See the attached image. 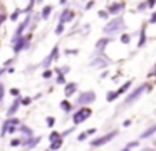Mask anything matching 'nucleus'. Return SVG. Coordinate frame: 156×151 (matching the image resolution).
Listing matches in <instances>:
<instances>
[{"label": "nucleus", "instance_id": "obj_1", "mask_svg": "<svg viewBox=\"0 0 156 151\" xmlns=\"http://www.w3.org/2000/svg\"><path fill=\"white\" fill-rule=\"evenodd\" d=\"M102 32H104V35H109V37H116V35H121L122 32H126L124 17L122 15L111 17V19L106 22V25L102 27Z\"/></svg>", "mask_w": 156, "mask_h": 151}, {"label": "nucleus", "instance_id": "obj_2", "mask_svg": "<svg viewBox=\"0 0 156 151\" xmlns=\"http://www.w3.org/2000/svg\"><path fill=\"white\" fill-rule=\"evenodd\" d=\"M109 64H111V60L104 52H96L94 57L91 59V62H89V67H92V69H106V67H109Z\"/></svg>", "mask_w": 156, "mask_h": 151}, {"label": "nucleus", "instance_id": "obj_3", "mask_svg": "<svg viewBox=\"0 0 156 151\" xmlns=\"http://www.w3.org/2000/svg\"><path fill=\"white\" fill-rule=\"evenodd\" d=\"M146 89H148V84H146V82H143V84H139L138 87H134V89H133L131 92H129L128 96L124 97V104H122L121 107H124V106H129V104H133L136 99H139V97H141L143 94L146 92Z\"/></svg>", "mask_w": 156, "mask_h": 151}, {"label": "nucleus", "instance_id": "obj_4", "mask_svg": "<svg viewBox=\"0 0 156 151\" xmlns=\"http://www.w3.org/2000/svg\"><path fill=\"white\" fill-rule=\"evenodd\" d=\"M92 114V109L87 106H81L77 111H76L74 114H72V123H74V126H77V124L84 123L86 119H89Z\"/></svg>", "mask_w": 156, "mask_h": 151}, {"label": "nucleus", "instance_id": "obj_5", "mask_svg": "<svg viewBox=\"0 0 156 151\" xmlns=\"http://www.w3.org/2000/svg\"><path fill=\"white\" fill-rule=\"evenodd\" d=\"M108 12L111 13V17H116V15H122L126 10V2L124 0H112V2L108 3Z\"/></svg>", "mask_w": 156, "mask_h": 151}, {"label": "nucleus", "instance_id": "obj_6", "mask_svg": "<svg viewBox=\"0 0 156 151\" xmlns=\"http://www.w3.org/2000/svg\"><path fill=\"white\" fill-rule=\"evenodd\" d=\"M119 134V131L118 129H112L111 133H106L104 136H99V138H96V139H92L91 141V148H99V146H104V144H108L109 141H112L116 136Z\"/></svg>", "mask_w": 156, "mask_h": 151}, {"label": "nucleus", "instance_id": "obj_7", "mask_svg": "<svg viewBox=\"0 0 156 151\" xmlns=\"http://www.w3.org/2000/svg\"><path fill=\"white\" fill-rule=\"evenodd\" d=\"M94 101H96V92L94 91H86V92L79 94L76 102H77L79 106H89V104H92Z\"/></svg>", "mask_w": 156, "mask_h": 151}, {"label": "nucleus", "instance_id": "obj_8", "mask_svg": "<svg viewBox=\"0 0 156 151\" xmlns=\"http://www.w3.org/2000/svg\"><path fill=\"white\" fill-rule=\"evenodd\" d=\"M148 40H149V37H148V22H144L138 30V44H136V47H138V49H143Z\"/></svg>", "mask_w": 156, "mask_h": 151}, {"label": "nucleus", "instance_id": "obj_9", "mask_svg": "<svg viewBox=\"0 0 156 151\" xmlns=\"http://www.w3.org/2000/svg\"><path fill=\"white\" fill-rule=\"evenodd\" d=\"M29 44H30V37H29V35H22V37H19L17 40H14V42H12V47H14V52H15V54H19L20 50L27 49V47H29Z\"/></svg>", "mask_w": 156, "mask_h": 151}, {"label": "nucleus", "instance_id": "obj_10", "mask_svg": "<svg viewBox=\"0 0 156 151\" xmlns=\"http://www.w3.org/2000/svg\"><path fill=\"white\" fill-rule=\"evenodd\" d=\"M30 20H32V15H30V13H27V17H25V20H24V22H20V23H19L17 30H15L14 37H12V42H14V40H17L19 37H22V35H24V32L27 30V27L30 25Z\"/></svg>", "mask_w": 156, "mask_h": 151}, {"label": "nucleus", "instance_id": "obj_11", "mask_svg": "<svg viewBox=\"0 0 156 151\" xmlns=\"http://www.w3.org/2000/svg\"><path fill=\"white\" fill-rule=\"evenodd\" d=\"M57 57H59V45H54V47H52V50H51V54H49L44 60H42L41 66L44 67V69H49V67H51V64L54 62V60H57Z\"/></svg>", "mask_w": 156, "mask_h": 151}, {"label": "nucleus", "instance_id": "obj_12", "mask_svg": "<svg viewBox=\"0 0 156 151\" xmlns=\"http://www.w3.org/2000/svg\"><path fill=\"white\" fill-rule=\"evenodd\" d=\"M74 19H76V12L71 7L64 9L61 12V15H59V22H62V23H71V22H74Z\"/></svg>", "mask_w": 156, "mask_h": 151}, {"label": "nucleus", "instance_id": "obj_13", "mask_svg": "<svg viewBox=\"0 0 156 151\" xmlns=\"http://www.w3.org/2000/svg\"><path fill=\"white\" fill-rule=\"evenodd\" d=\"M112 40H114V37H109V35H104L102 39H99L98 42H96V52H104L106 47H108Z\"/></svg>", "mask_w": 156, "mask_h": 151}, {"label": "nucleus", "instance_id": "obj_14", "mask_svg": "<svg viewBox=\"0 0 156 151\" xmlns=\"http://www.w3.org/2000/svg\"><path fill=\"white\" fill-rule=\"evenodd\" d=\"M77 92V82H67L64 86V96L66 97H71Z\"/></svg>", "mask_w": 156, "mask_h": 151}, {"label": "nucleus", "instance_id": "obj_15", "mask_svg": "<svg viewBox=\"0 0 156 151\" xmlns=\"http://www.w3.org/2000/svg\"><path fill=\"white\" fill-rule=\"evenodd\" d=\"M39 143H41V138H39V136H32V138H29V139L22 141V144H24L25 149H32V148L37 146Z\"/></svg>", "mask_w": 156, "mask_h": 151}, {"label": "nucleus", "instance_id": "obj_16", "mask_svg": "<svg viewBox=\"0 0 156 151\" xmlns=\"http://www.w3.org/2000/svg\"><path fill=\"white\" fill-rule=\"evenodd\" d=\"M154 134H156V123H154V124H151V126H149L148 129L143 131V134L139 136V139H148V138L154 136Z\"/></svg>", "mask_w": 156, "mask_h": 151}, {"label": "nucleus", "instance_id": "obj_17", "mask_svg": "<svg viewBox=\"0 0 156 151\" xmlns=\"http://www.w3.org/2000/svg\"><path fill=\"white\" fill-rule=\"evenodd\" d=\"M20 104H22V101H20V99H15V102L12 104L10 107H9V111H7V116H9V117H10V116H14V114L19 111V106H20Z\"/></svg>", "mask_w": 156, "mask_h": 151}, {"label": "nucleus", "instance_id": "obj_18", "mask_svg": "<svg viewBox=\"0 0 156 151\" xmlns=\"http://www.w3.org/2000/svg\"><path fill=\"white\" fill-rule=\"evenodd\" d=\"M52 10H54V7H52V5H45L44 9L41 10V17H42V19H44V20H47L49 17H51Z\"/></svg>", "mask_w": 156, "mask_h": 151}, {"label": "nucleus", "instance_id": "obj_19", "mask_svg": "<svg viewBox=\"0 0 156 151\" xmlns=\"http://www.w3.org/2000/svg\"><path fill=\"white\" fill-rule=\"evenodd\" d=\"M96 131H98L96 128H91V129H87V131H84V133H81V134L77 136V141H84V139H87V138H89V136H92V134H94Z\"/></svg>", "mask_w": 156, "mask_h": 151}, {"label": "nucleus", "instance_id": "obj_20", "mask_svg": "<svg viewBox=\"0 0 156 151\" xmlns=\"http://www.w3.org/2000/svg\"><path fill=\"white\" fill-rule=\"evenodd\" d=\"M131 40H133V35H131V34H128V32H122L121 35H119V42L124 44V45L131 44Z\"/></svg>", "mask_w": 156, "mask_h": 151}, {"label": "nucleus", "instance_id": "obj_21", "mask_svg": "<svg viewBox=\"0 0 156 151\" xmlns=\"http://www.w3.org/2000/svg\"><path fill=\"white\" fill-rule=\"evenodd\" d=\"M131 86H133V81H126V82L118 89V94H119V96H121V94H126V92L129 91V87H131Z\"/></svg>", "mask_w": 156, "mask_h": 151}, {"label": "nucleus", "instance_id": "obj_22", "mask_svg": "<svg viewBox=\"0 0 156 151\" xmlns=\"http://www.w3.org/2000/svg\"><path fill=\"white\" fill-rule=\"evenodd\" d=\"M61 109L64 111V113H71V111H72V104H71V101H67V99L61 101Z\"/></svg>", "mask_w": 156, "mask_h": 151}, {"label": "nucleus", "instance_id": "obj_23", "mask_svg": "<svg viewBox=\"0 0 156 151\" xmlns=\"http://www.w3.org/2000/svg\"><path fill=\"white\" fill-rule=\"evenodd\" d=\"M146 10H149V9H148V3H146V0H143V2H139L138 5H136L134 12H138V13H143V12H146Z\"/></svg>", "mask_w": 156, "mask_h": 151}, {"label": "nucleus", "instance_id": "obj_24", "mask_svg": "<svg viewBox=\"0 0 156 151\" xmlns=\"http://www.w3.org/2000/svg\"><path fill=\"white\" fill-rule=\"evenodd\" d=\"M118 97H119L118 91H109V92L106 94V101H108V102H112V101H116Z\"/></svg>", "mask_w": 156, "mask_h": 151}, {"label": "nucleus", "instance_id": "obj_25", "mask_svg": "<svg viewBox=\"0 0 156 151\" xmlns=\"http://www.w3.org/2000/svg\"><path fill=\"white\" fill-rule=\"evenodd\" d=\"M98 17H99V19H102V20H106V22H108V20L111 19V13L108 12V9H102V10H99V12H98Z\"/></svg>", "mask_w": 156, "mask_h": 151}, {"label": "nucleus", "instance_id": "obj_26", "mask_svg": "<svg viewBox=\"0 0 156 151\" xmlns=\"http://www.w3.org/2000/svg\"><path fill=\"white\" fill-rule=\"evenodd\" d=\"M61 146H62V136L59 138V139L52 141V143H51V148H49V149H51V151H57Z\"/></svg>", "mask_w": 156, "mask_h": 151}, {"label": "nucleus", "instance_id": "obj_27", "mask_svg": "<svg viewBox=\"0 0 156 151\" xmlns=\"http://www.w3.org/2000/svg\"><path fill=\"white\" fill-rule=\"evenodd\" d=\"M66 23H62V22H59L57 25H55V29H54V32H55V35H62L64 34V30H66Z\"/></svg>", "mask_w": 156, "mask_h": 151}, {"label": "nucleus", "instance_id": "obj_28", "mask_svg": "<svg viewBox=\"0 0 156 151\" xmlns=\"http://www.w3.org/2000/svg\"><path fill=\"white\" fill-rule=\"evenodd\" d=\"M124 148H128V149H134V148H139V139H134V141H129V143L126 144Z\"/></svg>", "mask_w": 156, "mask_h": 151}, {"label": "nucleus", "instance_id": "obj_29", "mask_svg": "<svg viewBox=\"0 0 156 151\" xmlns=\"http://www.w3.org/2000/svg\"><path fill=\"white\" fill-rule=\"evenodd\" d=\"M69 70H71V67H69V66H62V67H57V69H55V72H57V74H64V76H66Z\"/></svg>", "mask_w": 156, "mask_h": 151}, {"label": "nucleus", "instance_id": "obj_30", "mask_svg": "<svg viewBox=\"0 0 156 151\" xmlns=\"http://www.w3.org/2000/svg\"><path fill=\"white\" fill-rule=\"evenodd\" d=\"M55 82H57V84H64V86H66V84H67V82H66V76H64V74H57Z\"/></svg>", "mask_w": 156, "mask_h": 151}, {"label": "nucleus", "instance_id": "obj_31", "mask_svg": "<svg viewBox=\"0 0 156 151\" xmlns=\"http://www.w3.org/2000/svg\"><path fill=\"white\" fill-rule=\"evenodd\" d=\"M91 32V23H84L81 29V34H84V35H87V34Z\"/></svg>", "mask_w": 156, "mask_h": 151}, {"label": "nucleus", "instance_id": "obj_32", "mask_svg": "<svg viewBox=\"0 0 156 151\" xmlns=\"http://www.w3.org/2000/svg\"><path fill=\"white\" fill-rule=\"evenodd\" d=\"M59 138H61V133H57V131H52L51 133V136H49V141H55V139H59Z\"/></svg>", "mask_w": 156, "mask_h": 151}, {"label": "nucleus", "instance_id": "obj_33", "mask_svg": "<svg viewBox=\"0 0 156 151\" xmlns=\"http://www.w3.org/2000/svg\"><path fill=\"white\" fill-rule=\"evenodd\" d=\"M64 54L66 56H76V54H79V49H66Z\"/></svg>", "mask_w": 156, "mask_h": 151}, {"label": "nucleus", "instance_id": "obj_34", "mask_svg": "<svg viewBox=\"0 0 156 151\" xmlns=\"http://www.w3.org/2000/svg\"><path fill=\"white\" fill-rule=\"evenodd\" d=\"M96 2H98V0H89V2H87V3H86V5H84V10H91L92 7L96 5Z\"/></svg>", "mask_w": 156, "mask_h": 151}, {"label": "nucleus", "instance_id": "obj_35", "mask_svg": "<svg viewBox=\"0 0 156 151\" xmlns=\"http://www.w3.org/2000/svg\"><path fill=\"white\" fill-rule=\"evenodd\" d=\"M20 13H22V10H20V9H17V10H15V12L10 15V20H17L19 17H20Z\"/></svg>", "mask_w": 156, "mask_h": 151}, {"label": "nucleus", "instance_id": "obj_36", "mask_svg": "<svg viewBox=\"0 0 156 151\" xmlns=\"http://www.w3.org/2000/svg\"><path fill=\"white\" fill-rule=\"evenodd\" d=\"M45 123H47V126H49V128H52V126H54V124H55V117L49 116L47 119H45Z\"/></svg>", "mask_w": 156, "mask_h": 151}, {"label": "nucleus", "instance_id": "obj_37", "mask_svg": "<svg viewBox=\"0 0 156 151\" xmlns=\"http://www.w3.org/2000/svg\"><path fill=\"white\" fill-rule=\"evenodd\" d=\"M148 23H156V10L151 12V15H149V19H148Z\"/></svg>", "mask_w": 156, "mask_h": 151}, {"label": "nucleus", "instance_id": "obj_38", "mask_svg": "<svg viewBox=\"0 0 156 151\" xmlns=\"http://www.w3.org/2000/svg\"><path fill=\"white\" fill-rule=\"evenodd\" d=\"M42 77H44V79H51V77H52V70L51 69H45L44 74H42Z\"/></svg>", "mask_w": 156, "mask_h": 151}, {"label": "nucleus", "instance_id": "obj_39", "mask_svg": "<svg viewBox=\"0 0 156 151\" xmlns=\"http://www.w3.org/2000/svg\"><path fill=\"white\" fill-rule=\"evenodd\" d=\"M146 3H148V9H149V10L156 7V0H146Z\"/></svg>", "mask_w": 156, "mask_h": 151}, {"label": "nucleus", "instance_id": "obj_40", "mask_svg": "<svg viewBox=\"0 0 156 151\" xmlns=\"http://www.w3.org/2000/svg\"><path fill=\"white\" fill-rule=\"evenodd\" d=\"M148 77H156V64H154V67L148 72Z\"/></svg>", "mask_w": 156, "mask_h": 151}, {"label": "nucleus", "instance_id": "obj_41", "mask_svg": "<svg viewBox=\"0 0 156 151\" xmlns=\"http://www.w3.org/2000/svg\"><path fill=\"white\" fill-rule=\"evenodd\" d=\"M72 131H74V128H71V129H66L64 133H61V136H62V138H66V136H69V134H71Z\"/></svg>", "mask_w": 156, "mask_h": 151}, {"label": "nucleus", "instance_id": "obj_42", "mask_svg": "<svg viewBox=\"0 0 156 151\" xmlns=\"http://www.w3.org/2000/svg\"><path fill=\"white\" fill-rule=\"evenodd\" d=\"M87 2H89V0H74V3H76V5H82V7H84Z\"/></svg>", "mask_w": 156, "mask_h": 151}, {"label": "nucleus", "instance_id": "obj_43", "mask_svg": "<svg viewBox=\"0 0 156 151\" xmlns=\"http://www.w3.org/2000/svg\"><path fill=\"white\" fill-rule=\"evenodd\" d=\"M10 94H12L14 97H17L19 94H20V91H19V89H15V87H14V89H10Z\"/></svg>", "mask_w": 156, "mask_h": 151}, {"label": "nucleus", "instance_id": "obj_44", "mask_svg": "<svg viewBox=\"0 0 156 151\" xmlns=\"http://www.w3.org/2000/svg\"><path fill=\"white\" fill-rule=\"evenodd\" d=\"M30 102H32V99H30V97H25V99H22V104H24V106H29Z\"/></svg>", "mask_w": 156, "mask_h": 151}, {"label": "nucleus", "instance_id": "obj_45", "mask_svg": "<svg viewBox=\"0 0 156 151\" xmlns=\"http://www.w3.org/2000/svg\"><path fill=\"white\" fill-rule=\"evenodd\" d=\"M131 123H133L131 119H126V121H122V126H124V128H128V126H131Z\"/></svg>", "mask_w": 156, "mask_h": 151}, {"label": "nucleus", "instance_id": "obj_46", "mask_svg": "<svg viewBox=\"0 0 156 151\" xmlns=\"http://www.w3.org/2000/svg\"><path fill=\"white\" fill-rule=\"evenodd\" d=\"M10 144H12V146H19V144H22V141H20V139H14Z\"/></svg>", "mask_w": 156, "mask_h": 151}, {"label": "nucleus", "instance_id": "obj_47", "mask_svg": "<svg viewBox=\"0 0 156 151\" xmlns=\"http://www.w3.org/2000/svg\"><path fill=\"white\" fill-rule=\"evenodd\" d=\"M5 19H7V15H4V13H0V25L5 22Z\"/></svg>", "mask_w": 156, "mask_h": 151}, {"label": "nucleus", "instance_id": "obj_48", "mask_svg": "<svg viewBox=\"0 0 156 151\" xmlns=\"http://www.w3.org/2000/svg\"><path fill=\"white\" fill-rule=\"evenodd\" d=\"M67 2H69V0H59V3H61V5H66Z\"/></svg>", "mask_w": 156, "mask_h": 151}, {"label": "nucleus", "instance_id": "obj_49", "mask_svg": "<svg viewBox=\"0 0 156 151\" xmlns=\"http://www.w3.org/2000/svg\"><path fill=\"white\" fill-rule=\"evenodd\" d=\"M141 151H153V149H151V148H143Z\"/></svg>", "mask_w": 156, "mask_h": 151}, {"label": "nucleus", "instance_id": "obj_50", "mask_svg": "<svg viewBox=\"0 0 156 151\" xmlns=\"http://www.w3.org/2000/svg\"><path fill=\"white\" fill-rule=\"evenodd\" d=\"M121 151H131V149H128V148H122V149Z\"/></svg>", "mask_w": 156, "mask_h": 151}, {"label": "nucleus", "instance_id": "obj_51", "mask_svg": "<svg viewBox=\"0 0 156 151\" xmlns=\"http://www.w3.org/2000/svg\"><path fill=\"white\" fill-rule=\"evenodd\" d=\"M37 2H42V0H37Z\"/></svg>", "mask_w": 156, "mask_h": 151}, {"label": "nucleus", "instance_id": "obj_52", "mask_svg": "<svg viewBox=\"0 0 156 151\" xmlns=\"http://www.w3.org/2000/svg\"><path fill=\"white\" fill-rule=\"evenodd\" d=\"M45 151H51V149H45Z\"/></svg>", "mask_w": 156, "mask_h": 151}]
</instances>
